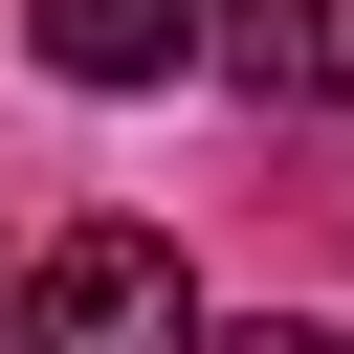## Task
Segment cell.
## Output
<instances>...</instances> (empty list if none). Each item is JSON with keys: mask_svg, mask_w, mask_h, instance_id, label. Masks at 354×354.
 <instances>
[{"mask_svg": "<svg viewBox=\"0 0 354 354\" xmlns=\"http://www.w3.org/2000/svg\"><path fill=\"white\" fill-rule=\"evenodd\" d=\"M22 22H44V66H66V88H155L177 44L221 66V0H22Z\"/></svg>", "mask_w": 354, "mask_h": 354, "instance_id": "2", "label": "cell"}, {"mask_svg": "<svg viewBox=\"0 0 354 354\" xmlns=\"http://www.w3.org/2000/svg\"><path fill=\"white\" fill-rule=\"evenodd\" d=\"M221 88H266V111H354V0H221Z\"/></svg>", "mask_w": 354, "mask_h": 354, "instance_id": "3", "label": "cell"}, {"mask_svg": "<svg viewBox=\"0 0 354 354\" xmlns=\"http://www.w3.org/2000/svg\"><path fill=\"white\" fill-rule=\"evenodd\" d=\"M22 354H199L177 243H155V221H66V243L22 266Z\"/></svg>", "mask_w": 354, "mask_h": 354, "instance_id": "1", "label": "cell"}, {"mask_svg": "<svg viewBox=\"0 0 354 354\" xmlns=\"http://www.w3.org/2000/svg\"><path fill=\"white\" fill-rule=\"evenodd\" d=\"M221 354H354V332H332V310H266V332H221Z\"/></svg>", "mask_w": 354, "mask_h": 354, "instance_id": "4", "label": "cell"}]
</instances>
